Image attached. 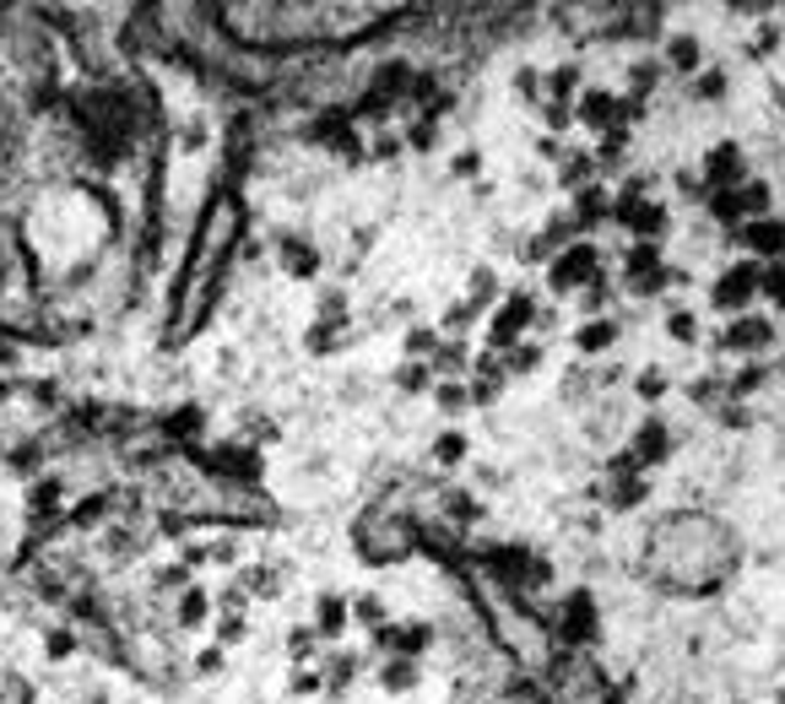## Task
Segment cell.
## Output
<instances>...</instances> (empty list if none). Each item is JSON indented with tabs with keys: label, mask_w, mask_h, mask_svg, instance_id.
<instances>
[{
	"label": "cell",
	"mask_w": 785,
	"mask_h": 704,
	"mask_svg": "<svg viewBox=\"0 0 785 704\" xmlns=\"http://www.w3.org/2000/svg\"><path fill=\"white\" fill-rule=\"evenodd\" d=\"M759 385H764V375H759V369H742V375L731 380V396H753Z\"/></svg>",
	"instance_id": "obj_17"
},
{
	"label": "cell",
	"mask_w": 785,
	"mask_h": 704,
	"mask_svg": "<svg viewBox=\"0 0 785 704\" xmlns=\"http://www.w3.org/2000/svg\"><path fill=\"white\" fill-rule=\"evenodd\" d=\"M618 217H623L634 234H661V228H666V212H661V206H645L640 195H623V201H618Z\"/></svg>",
	"instance_id": "obj_6"
},
{
	"label": "cell",
	"mask_w": 785,
	"mask_h": 704,
	"mask_svg": "<svg viewBox=\"0 0 785 704\" xmlns=\"http://www.w3.org/2000/svg\"><path fill=\"white\" fill-rule=\"evenodd\" d=\"M672 65H677V71H694V65H699V44H694V39H672Z\"/></svg>",
	"instance_id": "obj_14"
},
{
	"label": "cell",
	"mask_w": 785,
	"mask_h": 704,
	"mask_svg": "<svg viewBox=\"0 0 785 704\" xmlns=\"http://www.w3.org/2000/svg\"><path fill=\"white\" fill-rule=\"evenodd\" d=\"M590 629H596V607H590V596H569V607H564V640L586 645Z\"/></svg>",
	"instance_id": "obj_8"
},
{
	"label": "cell",
	"mask_w": 785,
	"mask_h": 704,
	"mask_svg": "<svg viewBox=\"0 0 785 704\" xmlns=\"http://www.w3.org/2000/svg\"><path fill=\"white\" fill-rule=\"evenodd\" d=\"M590 174V158H575V163H569V174H564V180H569V185H580V180H586Z\"/></svg>",
	"instance_id": "obj_23"
},
{
	"label": "cell",
	"mask_w": 785,
	"mask_h": 704,
	"mask_svg": "<svg viewBox=\"0 0 785 704\" xmlns=\"http://www.w3.org/2000/svg\"><path fill=\"white\" fill-rule=\"evenodd\" d=\"M705 185H710L716 195H726V191H737V185H742V147H731V141H726V147H716V152H710Z\"/></svg>",
	"instance_id": "obj_2"
},
{
	"label": "cell",
	"mask_w": 785,
	"mask_h": 704,
	"mask_svg": "<svg viewBox=\"0 0 785 704\" xmlns=\"http://www.w3.org/2000/svg\"><path fill=\"white\" fill-rule=\"evenodd\" d=\"M742 245L759 250V256H785V223H775V217L748 223V228H742Z\"/></svg>",
	"instance_id": "obj_5"
},
{
	"label": "cell",
	"mask_w": 785,
	"mask_h": 704,
	"mask_svg": "<svg viewBox=\"0 0 785 704\" xmlns=\"http://www.w3.org/2000/svg\"><path fill=\"white\" fill-rule=\"evenodd\" d=\"M764 293H770L775 304H785V266H775V271H764Z\"/></svg>",
	"instance_id": "obj_18"
},
{
	"label": "cell",
	"mask_w": 785,
	"mask_h": 704,
	"mask_svg": "<svg viewBox=\"0 0 785 704\" xmlns=\"http://www.w3.org/2000/svg\"><path fill=\"white\" fill-rule=\"evenodd\" d=\"M661 390H666V375H661V369H651V375H640V396H645V401H655Z\"/></svg>",
	"instance_id": "obj_19"
},
{
	"label": "cell",
	"mask_w": 785,
	"mask_h": 704,
	"mask_svg": "<svg viewBox=\"0 0 785 704\" xmlns=\"http://www.w3.org/2000/svg\"><path fill=\"white\" fill-rule=\"evenodd\" d=\"M580 282H596V250H590V245H575L569 256L553 266V288H558V293H569V288H580Z\"/></svg>",
	"instance_id": "obj_3"
},
{
	"label": "cell",
	"mask_w": 785,
	"mask_h": 704,
	"mask_svg": "<svg viewBox=\"0 0 785 704\" xmlns=\"http://www.w3.org/2000/svg\"><path fill=\"white\" fill-rule=\"evenodd\" d=\"M770 321H753V315H742V321L726 325V347L731 353H759V347H770Z\"/></svg>",
	"instance_id": "obj_4"
},
{
	"label": "cell",
	"mask_w": 785,
	"mask_h": 704,
	"mask_svg": "<svg viewBox=\"0 0 785 704\" xmlns=\"http://www.w3.org/2000/svg\"><path fill=\"white\" fill-rule=\"evenodd\" d=\"M759 288H764V271H759L753 260H742V266H731V271L716 282V304L720 310H748Z\"/></svg>",
	"instance_id": "obj_1"
},
{
	"label": "cell",
	"mask_w": 785,
	"mask_h": 704,
	"mask_svg": "<svg viewBox=\"0 0 785 704\" xmlns=\"http://www.w3.org/2000/svg\"><path fill=\"white\" fill-rule=\"evenodd\" d=\"M612 336H618L612 321H590L586 331H580V347H586V353H601V347H612Z\"/></svg>",
	"instance_id": "obj_12"
},
{
	"label": "cell",
	"mask_w": 785,
	"mask_h": 704,
	"mask_svg": "<svg viewBox=\"0 0 785 704\" xmlns=\"http://www.w3.org/2000/svg\"><path fill=\"white\" fill-rule=\"evenodd\" d=\"M672 336H677V342H694V336H699V321H694L688 310H677V315H672Z\"/></svg>",
	"instance_id": "obj_15"
},
{
	"label": "cell",
	"mask_w": 785,
	"mask_h": 704,
	"mask_svg": "<svg viewBox=\"0 0 785 704\" xmlns=\"http://www.w3.org/2000/svg\"><path fill=\"white\" fill-rule=\"evenodd\" d=\"M525 321H531V299H510V304L499 310V321H493V347H510L525 331Z\"/></svg>",
	"instance_id": "obj_7"
},
{
	"label": "cell",
	"mask_w": 785,
	"mask_h": 704,
	"mask_svg": "<svg viewBox=\"0 0 785 704\" xmlns=\"http://www.w3.org/2000/svg\"><path fill=\"white\" fill-rule=\"evenodd\" d=\"M666 450H672L666 423H645V429H640V440H634V466H655V461H666Z\"/></svg>",
	"instance_id": "obj_9"
},
{
	"label": "cell",
	"mask_w": 785,
	"mask_h": 704,
	"mask_svg": "<svg viewBox=\"0 0 785 704\" xmlns=\"http://www.w3.org/2000/svg\"><path fill=\"white\" fill-rule=\"evenodd\" d=\"M720 93H726L720 71H705V82H699V98H720Z\"/></svg>",
	"instance_id": "obj_21"
},
{
	"label": "cell",
	"mask_w": 785,
	"mask_h": 704,
	"mask_svg": "<svg viewBox=\"0 0 785 704\" xmlns=\"http://www.w3.org/2000/svg\"><path fill=\"white\" fill-rule=\"evenodd\" d=\"M601 212H607V195H601V191H586V195H580V217H586V223H596Z\"/></svg>",
	"instance_id": "obj_16"
},
{
	"label": "cell",
	"mask_w": 785,
	"mask_h": 704,
	"mask_svg": "<svg viewBox=\"0 0 785 704\" xmlns=\"http://www.w3.org/2000/svg\"><path fill=\"white\" fill-rule=\"evenodd\" d=\"M629 271H634V277H651V271H661V250H655V245H634Z\"/></svg>",
	"instance_id": "obj_13"
},
{
	"label": "cell",
	"mask_w": 785,
	"mask_h": 704,
	"mask_svg": "<svg viewBox=\"0 0 785 704\" xmlns=\"http://www.w3.org/2000/svg\"><path fill=\"white\" fill-rule=\"evenodd\" d=\"M575 76H580V71H575V65H569V71H558V76H553V93H564V98H569V93H575V87H580V82H575Z\"/></svg>",
	"instance_id": "obj_20"
},
{
	"label": "cell",
	"mask_w": 785,
	"mask_h": 704,
	"mask_svg": "<svg viewBox=\"0 0 785 704\" xmlns=\"http://www.w3.org/2000/svg\"><path fill=\"white\" fill-rule=\"evenodd\" d=\"M618 115H623V104L612 93H586V126L607 130V126H618Z\"/></svg>",
	"instance_id": "obj_10"
},
{
	"label": "cell",
	"mask_w": 785,
	"mask_h": 704,
	"mask_svg": "<svg viewBox=\"0 0 785 704\" xmlns=\"http://www.w3.org/2000/svg\"><path fill=\"white\" fill-rule=\"evenodd\" d=\"M0 704H33V689L22 683V672L0 667Z\"/></svg>",
	"instance_id": "obj_11"
},
{
	"label": "cell",
	"mask_w": 785,
	"mask_h": 704,
	"mask_svg": "<svg viewBox=\"0 0 785 704\" xmlns=\"http://www.w3.org/2000/svg\"><path fill=\"white\" fill-rule=\"evenodd\" d=\"M655 87V65H634V93H651Z\"/></svg>",
	"instance_id": "obj_22"
}]
</instances>
